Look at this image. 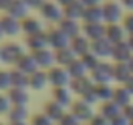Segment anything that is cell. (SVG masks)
I'll use <instances>...</instances> for the list:
<instances>
[{
    "label": "cell",
    "instance_id": "32",
    "mask_svg": "<svg viewBox=\"0 0 133 125\" xmlns=\"http://www.w3.org/2000/svg\"><path fill=\"white\" fill-rule=\"evenodd\" d=\"M11 80H12V87L29 89V74L18 71L17 68H13L11 71Z\"/></svg>",
    "mask_w": 133,
    "mask_h": 125
},
{
    "label": "cell",
    "instance_id": "33",
    "mask_svg": "<svg viewBox=\"0 0 133 125\" xmlns=\"http://www.w3.org/2000/svg\"><path fill=\"white\" fill-rule=\"evenodd\" d=\"M99 113L102 115V116H104L107 120H112V119H115L117 115H120L121 113V108L117 106V104H115L112 100H108V102H103L102 104H101V107H99Z\"/></svg>",
    "mask_w": 133,
    "mask_h": 125
},
{
    "label": "cell",
    "instance_id": "7",
    "mask_svg": "<svg viewBox=\"0 0 133 125\" xmlns=\"http://www.w3.org/2000/svg\"><path fill=\"white\" fill-rule=\"evenodd\" d=\"M47 39H48V47L54 51L69 47V42H71V39L57 26H52L47 30Z\"/></svg>",
    "mask_w": 133,
    "mask_h": 125
},
{
    "label": "cell",
    "instance_id": "9",
    "mask_svg": "<svg viewBox=\"0 0 133 125\" xmlns=\"http://www.w3.org/2000/svg\"><path fill=\"white\" fill-rule=\"evenodd\" d=\"M95 84L94 81L91 80V77L88 74V76H84V77H80V78H73L71 81V90L73 94H77L80 95L81 98H84L86 94H89L93 89H94Z\"/></svg>",
    "mask_w": 133,
    "mask_h": 125
},
{
    "label": "cell",
    "instance_id": "13",
    "mask_svg": "<svg viewBox=\"0 0 133 125\" xmlns=\"http://www.w3.org/2000/svg\"><path fill=\"white\" fill-rule=\"evenodd\" d=\"M127 37H128V34H127L124 26L121 25V22L120 24H108V25H106L104 38L107 40H110L112 44L127 40Z\"/></svg>",
    "mask_w": 133,
    "mask_h": 125
},
{
    "label": "cell",
    "instance_id": "30",
    "mask_svg": "<svg viewBox=\"0 0 133 125\" xmlns=\"http://www.w3.org/2000/svg\"><path fill=\"white\" fill-rule=\"evenodd\" d=\"M7 116L9 122H26V120L29 119L28 106H12Z\"/></svg>",
    "mask_w": 133,
    "mask_h": 125
},
{
    "label": "cell",
    "instance_id": "28",
    "mask_svg": "<svg viewBox=\"0 0 133 125\" xmlns=\"http://www.w3.org/2000/svg\"><path fill=\"white\" fill-rule=\"evenodd\" d=\"M97 22H103L102 5L85 7V12L82 16V24H97Z\"/></svg>",
    "mask_w": 133,
    "mask_h": 125
},
{
    "label": "cell",
    "instance_id": "14",
    "mask_svg": "<svg viewBox=\"0 0 133 125\" xmlns=\"http://www.w3.org/2000/svg\"><path fill=\"white\" fill-rule=\"evenodd\" d=\"M82 34L90 40H98L104 38L106 35V24L97 22V24H82Z\"/></svg>",
    "mask_w": 133,
    "mask_h": 125
},
{
    "label": "cell",
    "instance_id": "51",
    "mask_svg": "<svg viewBox=\"0 0 133 125\" xmlns=\"http://www.w3.org/2000/svg\"><path fill=\"white\" fill-rule=\"evenodd\" d=\"M128 65H129V69H130V72H132V74H133V56H132V59L128 61Z\"/></svg>",
    "mask_w": 133,
    "mask_h": 125
},
{
    "label": "cell",
    "instance_id": "39",
    "mask_svg": "<svg viewBox=\"0 0 133 125\" xmlns=\"http://www.w3.org/2000/svg\"><path fill=\"white\" fill-rule=\"evenodd\" d=\"M82 122L72 113V112H66L63 119L57 122V125H81Z\"/></svg>",
    "mask_w": 133,
    "mask_h": 125
},
{
    "label": "cell",
    "instance_id": "19",
    "mask_svg": "<svg viewBox=\"0 0 133 125\" xmlns=\"http://www.w3.org/2000/svg\"><path fill=\"white\" fill-rule=\"evenodd\" d=\"M43 24L39 18L37 17H33V16H28L26 18H24L21 21V31L29 37V35H33V34H37V33H41L43 31Z\"/></svg>",
    "mask_w": 133,
    "mask_h": 125
},
{
    "label": "cell",
    "instance_id": "5",
    "mask_svg": "<svg viewBox=\"0 0 133 125\" xmlns=\"http://www.w3.org/2000/svg\"><path fill=\"white\" fill-rule=\"evenodd\" d=\"M94 84H111L114 81V69L112 64L101 61L99 64L89 73Z\"/></svg>",
    "mask_w": 133,
    "mask_h": 125
},
{
    "label": "cell",
    "instance_id": "27",
    "mask_svg": "<svg viewBox=\"0 0 133 125\" xmlns=\"http://www.w3.org/2000/svg\"><path fill=\"white\" fill-rule=\"evenodd\" d=\"M52 99L55 102H57L59 104L64 106V107H68L73 103L72 100V90L69 86H65V87H56L52 89Z\"/></svg>",
    "mask_w": 133,
    "mask_h": 125
},
{
    "label": "cell",
    "instance_id": "46",
    "mask_svg": "<svg viewBox=\"0 0 133 125\" xmlns=\"http://www.w3.org/2000/svg\"><path fill=\"white\" fill-rule=\"evenodd\" d=\"M13 0H0V11H3V12H8L11 4H12Z\"/></svg>",
    "mask_w": 133,
    "mask_h": 125
},
{
    "label": "cell",
    "instance_id": "49",
    "mask_svg": "<svg viewBox=\"0 0 133 125\" xmlns=\"http://www.w3.org/2000/svg\"><path fill=\"white\" fill-rule=\"evenodd\" d=\"M55 2H56L59 5H61V7L64 8V7H66V5H69L71 3H73L75 0H55Z\"/></svg>",
    "mask_w": 133,
    "mask_h": 125
},
{
    "label": "cell",
    "instance_id": "25",
    "mask_svg": "<svg viewBox=\"0 0 133 125\" xmlns=\"http://www.w3.org/2000/svg\"><path fill=\"white\" fill-rule=\"evenodd\" d=\"M76 59H77V56L69 47L55 51V61H56V65H59V67L68 68Z\"/></svg>",
    "mask_w": 133,
    "mask_h": 125
},
{
    "label": "cell",
    "instance_id": "42",
    "mask_svg": "<svg viewBox=\"0 0 133 125\" xmlns=\"http://www.w3.org/2000/svg\"><path fill=\"white\" fill-rule=\"evenodd\" d=\"M110 125H129V120L123 113H120L110 121Z\"/></svg>",
    "mask_w": 133,
    "mask_h": 125
},
{
    "label": "cell",
    "instance_id": "44",
    "mask_svg": "<svg viewBox=\"0 0 133 125\" xmlns=\"http://www.w3.org/2000/svg\"><path fill=\"white\" fill-rule=\"evenodd\" d=\"M121 113L129 120V122L133 121V103L129 104V106H127V107H124V108L121 109Z\"/></svg>",
    "mask_w": 133,
    "mask_h": 125
},
{
    "label": "cell",
    "instance_id": "54",
    "mask_svg": "<svg viewBox=\"0 0 133 125\" xmlns=\"http://www.w3.org/2000/svg\"><path fill=\"white\" fill-rule=\"evenodd\" d=\"M0 125H7V124H4V122H0Z\"/></svg>",
    "mask_w": 133,
    "mask_h": 125
},
{
    "label": "cell",
    "instance_id": "52",
    "mask_svg": "<svg viewBox=\"0 0 133 125\" xmlns=\"http://www.w3.org/2000/svg\"><path fill=\"white\" fill-rule=\"evenodd\" d=\"M3 37H5L4 35V30H3V26H2V22H0V40L3 39Z\"/></svg>",
    "mask_w": 133,
    "mask_h": 125
},
{
    "label": "cell",
    "instance_id": "21",
    "mask_svg": "<svg viewBox=\"0 0 133 125\" xmlns=\"http://www.w3.org/2000/svg\"><path fill=\"white\" fill-rule=\"evenodd\" d=\"M7 95L12 106H28V103L30 102V94L28 93V89L12 87L7 91Z\"/></svg>",
    "mask_w": 133,
    "mask_h": 125
},
{
    "label": "cell",
    "instance_id": "18",
    "mask_svg": "<svg viewBox=\"0 0 133 125\" xmlns=\"http://www.w3.org/2000/svg\"><path fill=\"white\" fill-rule=\"evenodd\" d=\"M112 46L114 44L110 40H107L106 38H102V39H98V40H93L91 42V52L97 57H99L101 60L106 59V57H111Z\"/></svg>",
    "mask_w": 133,
    "mask_h": 125
},
{
    "label": "cell",
    "instance_id": "53",
    "mask_svg": "<svg viewBox=\"0 0 133 125\" xmlns=\"http://www.w3.org/2000/svg\"><path fill=\"white\" fill-rule=\"evenodd\" d=\"M8 125H30L28 122H9Z\"/></svg>",
    "mask_w": 133,
    "mask_h": 125
},
{
    "label": "cell",
    "instance_id": "31",
    "mask_svg": "<svg viewBox=\"0 0 133 125\" xmlns=\"http://www.w3.org/2000/svg\"><path fill=\"white\" fill-rule=\"evenodd\" d=\"M114 89L111 84H95L94 86V91L97 95L98 102H108L112 100V95H114Z\"/></svg>",
    "mask_w": 133,
    "mask_h": 125
},
{
    "label": "cell",
    "instance_id": "43",
    "mask_svg": "<svg viewBox=\"0 0 133 125\" xmlns=\"http://www.w3.org/2000/svg\"><path fill=\"white\" fill-rule=\"evenodd\" d=\"M24 2L26 3V5L30 9H38L39 11V8L44 4L46 0H24Z\"/></svg>",
    "mask_w": 133,
    "mask_h": 125
},
{
    "label": "cell",
    "instance_id": "47",
    "mask_svg": "<svg viewBox=\"0 0 133 125\" xmlns=\"http://www.w3.org/2000/svg\"><path fill=\"white\" fill-rule=\"evenodd\" d=\"M119 3L121 4L123 8L129 9V11L133 12V0H119Z\"/></svg>",
    "mask_w": 133,
    "mask_h": 125
},
{
    "label": "cell",
    "instance_id": "20",
    "mask_svg": "<svg viewBox=\"0 0 133 125\" xmlns=\"http://www.w3.org/2000/svg\"><path fill=\"white\" fill-rule=\"evenodd\" d=\"M48 85V77H47V71L38 69L34 73L29 76V89L34 91H41Z\"/></svg>",
    "mask_w": 133,
    "mask_h": 125
},
{
    "label": "cell",
    "instance_id": "22",
    "mask_svg": "<svg viewBox=\"0 0 133 125\" xmlns=\"http://www.w3.org/2000/svg\"><path fill=\"white\" fill-rule=\"evenodd\" d=\"M132 98L133 95L130 94V91L124 86V85H120L114 89V95H112V102L115 104H117L121 109L129 104H132Z\"/></svg>",
    "mask_w": 133,
    "mask_h": 125
},
{
    "label": "cell",
    "instance_id": "8",
    "mask_svg": "<svg viewBox=\"0 0 133 125\" xmlns=\"http://www.w3.org/2000/svg\"><path fill=\"white\" fill-rule=\"evenodd\" d=\"M37 64H38V68L39 69H43V71H48L50 68H52L54 65H56V61H55V51L51 50L50 47L47 48H43V50H39V51H35V52H31Z\"/></svg>",
    "mask_w": 133,
    "mask_h": 125
},
{
    "label": "cell",
    "instance_id": "2",
    "mask_svg": "<svg viewBox=\"0 0 133 125\" xmlns=\"http://www.w3.org/2000/svg\"><path fill=\"white\" fill-rule=\"evenodd\" d=\"M124 8L121 4L115 0H107L102 4L103 11V22L106 25L108 24H120L124 18Z\"/></svg>",
    "mask_w": 133,
    "mask_h": 125
},
{
    "label": "cell",
    "instance_id": "23",
    "mask_svg": "<svg viewBox=\"0 0 133 125\" xmlns=\"http://www.w3.org/2000/svg\"><path fill=\"white\" fill-rule=\"evenodd\" d=\"M54 122H59L61 119H63V116L66 113L65 112V107L64 106H61V104H59L57 102H55L54 99H51V100H48L46 104H44V111H43Z\"/></svg>",
    "mask_w": 133,
    "mask_h": 125
},
{
    "label": "cell",
    "instance_id": "16",
    "mask_svg": "<svg viewBox=\"0 0 133 125\" xmlns=\"http://www.w3.org/2000/svg\"><path fill=\"white\" fill-rule=\"evenodd\" d=\"M25 44H26V47L30 50V52H35V51L47 48V47H48L47 31L43 30V31H41V33H37V34H33V35L26 37Z\"/></svg>",
    "mask_w": 133,
    "mask_h": 125
},
{
    "label": "cell",
    "instance_id": "17",
    "mask_svg": "<svg viewBox=\"0 0 133 125\" xmlns=\"http://www.w3.org/2000/svg\"><path fill=\"white\" fill-rule=\"evenodd\" d=\"M15 68H17L18 71H21V72H24V73H26L29 76L31 73H34L35 71L39 69L38 68V64H37V61H35V59H34V56H33L31 52H25L21 56V59L17 61V64L15 65Z\"/></svg>",
    "mask_w": 133,
    "mask_h": 125
},
{
    "label": "cell",
    "instance_id": "45",
    "mask_svg": "<svg viewBox=\"0 0 133 125\" xmlns=\"http://www.w3.org/2000/svg\"><path fill=\"white\" fill-rule=\"evenodd\" d=\"M81 3L85 7H94V5H102L103 0H81Z\"/></svg>",
    "mask_w": 133,
    "mask_h": 125
},
{
    "label": "cell",
    "instance_id": "15",
    "mask_svg": "<svg viewBox=\"0 0 133 125\" xmlns=\"http://www.w3.org/2000/svg\"><path fill=\"white\" fill-rule=\"evenodd\" d=\"M0 22H2L5 37H16L21 33V21L12 17L8 13L0 17Z\"/></svg>",
    "mask_w": 133,
    "mask_h": 125
},
{
    "label": "cell",
    "instance_id": "12",
    "mask_svg": "<svg viewBox=\"0 0 133 125\" xmlns=\"http://www.w3.org/2000/svg\"><path fill=\"white\" fill-rule=\"evenodd\" d=\"M132 56H133V51L130 50L127 40L112 46L111 59L114 60V63H128L132 59Z\"/></svg>",
    "mask_w": 133,
    "mask_h": 125
},
{
    "label": "cell",
    "instance_id": "11",
    "mask_svg": "<svg viewBox=\"0 0 133 125\" xmlns=\"http://www.w3.org/2000/svg\"><path fill=\"white\" fill-rule=\"evenodd\" d=\"M69 48L75 52L77 57H82L86 53L91 52V42L81 33L80 35L75 37L69 42Z\"/></svg>",
    "mask_w": 133,
    "mask_h": 125
},
{
    "label": "cell",
    "instance_id": "26",
    "mask_svg": "<svg viewBox=\"0 0 133 125\" xmlns=\"http://www.w3.org/2000/svg\"><path fill=\"white\" fill-rule=\"evenodd\" d=\"M63 12H64V17L77 20V21H82V16H84V12H85V5L81 3V0H75V2L71 3L69 5L64 7Z\"/></svg>",
    "mask_w": 133,
    "mask_h": 125
},
{
    "label": "cell",
    "instance_id": "50",
    "mask_svg": "<svg viewBox=\"0 0 133 125\" xmlns=\"http://www.w3.org/2000/svg\"><path fill=\"white\" fill-rule=\"evenodd\" d=\"M127 43L129 44L130 50L133 51V34H130V35H128V37H127Z\"/></svg>",
    "mask_w": 133,
    "mask_h": 125
},
{
    "label": "cell",
    "instance_id": "3",
    "mask_svg": "<svg viewBox=\"0 0 133 125\" xmlns=\"http://www.w3.org/2000/svg\"><path fill=\"white\" fill-rule=\"evenodd\" d=\"M47 77H48V85H51L52 89L69 86L72 81L66 68L59 65H54L52 68H50L47 71Z\"/></svg>",
    "mask_w": 133,
    "mask_h": 125
},
{
    "label": "cell",
    "instance_id": "36",
    "mask_svg": "<svg viewBox=\"0 0 133 125\" xmlns=\"http://www.w3.org/2000/svg\"><path fill=\"white\" fill-rule=\"evenodd\" d=\"M78 59H81L82 60V63H84V65L86 67V69L89 71V73L99 64V63L102 61L99 57H97L93 52H89V53H86L85 56H82V57H78Z\"/></svg>",
    "mask_w": 133,
    "mask_h": 125
},
{
    "label": "cell",
    "instance_id": "34",
    "mask_svg": "<svg viewBox=\"0 0 133 125\" xmlns=\"http://www.w3.org/2000/svg\"><path fill=\"white\" fill-rule=\"evenodd\" d=\"M66 71H68L71 78H80V77H84V76H88L89 74V71L86 69V67L84 65V63L81 59H76L72 64L66 68Z\"/></svg>",
    "mask_w": 133,
    "mask_h": 125
},
{
    "label": "cell",
    "instance_id": "37",
    "mask_svg": "<svg viewBox=\"0 0 133 125\" xmlns=\"http://www.w3.org/2000/svg\"><path fill=\"white\" fill-rule=\"evenodd\" d=\"M30 125H55V122L44 113H35L30 119Z\"/></svg>",
    "mask_w": 133,
    "mask_h": 125
},
{
    "label": "cell",
    "instance_id": "10",
    "mask_svg": "<svg viewBox=\"0 0 133 125\" xmlns=\"http://www.w3.org/2000/svg\"><path fill=\"white\" fill-rule=\"evenodd\" d=\"M56 26L68 37L69 39L80 35L82 33V24L77 20H72V18H68V17H63L57 24Z\"/></svg>",
    "mask_w": 133,
    "mask_h": 125
},
{
    "label": "cell",
    "instance_id": "48",
    "mask_svg": "<svg viewBox=\"0 0 133 125\" xmlns=\"http://www.w3.org/2000/svg\"><path fill=\"white\" fill-rule=\"evenodd\" d=\"M124 86H125V87L130 91V94L133 95V76H132V77H130V78H129L125 84H124Z\"/></svg>",
    "mask_w": 133,
    "mask_h": 125
},
{
    "label": "cell",
    "instance_id": "40",
    "mask_svg": "<svg viewBox=\"0 0 133 125\" xmlns=\"http://www.w3.org/2000/svg\"><path fill=\"white\" fill-rule=\"evenodd\" d=\"M121 25L124 26V29H125L128 35L133 34V12H130V13L124 16V18L121 21Z\"/></svg>",
    "mask_w": 133,
    "mask_h": 125
},
{
    "label": "cell",
    "instance_id": "1",
    "mask_svg": "<svg viewBox=\"0 0 133 125\" xmlns=\"http://www.w3.org/2000/svg\"><path fill=\"white\" fill-rule=\"evenodd\" d=\"M24 53L25 48L17 42H7L0 46V61L7 65H16Z\"/></svg>",
    "mask_w": 133,
    "mask_h": 125
},
{
    "label": "cell",
    "instance_id": "4",
    "mask_svg": "<svg viewBox=\"0 0 133 125\" xmlns=\"http://www.w3.org/2000/svg\"><path fill=\"white\" fill-rule=\"evenodd\" d=\"M39 15L44 21L55 24H57L64 17L63 7L59 5L55 0H46L44 4L39 8Z\"/></svg>",
    "mask_w": 133,
    "mask_h": 125
},
{
    "label": "cell",
    "instance_id": "56",
    "mask_svg": "<svg viewBox=\"0 0 133 125\" xmlns=\"http://www.w3.org/2000/svg\"><path fill=\"white\" fill-rule=\"evenodd\" d=\"M81 125H82V124H81ZM88 125H89V124H88Z\"/></svg>",
    "mask_w": 133,
    "mask_h": 125
},
{
    "label": "cell",
    "instance_id": "38",
    "mask_svg": "<svg viewBox=\"0 0 133 125\" xmlns=\"http://www.w3.org/2000/svg\"><path fill=\"white\" fill-rule=\"evenodd\" d=\"M12 108V103L7 94L0 93V115H8Z\"/></svg>",
    "mask_w": 133,
    "mask_h": 125
},
{
    "label": "cell",
    "instance_id": "24",
    "mask_svg": "<svg viewBox=\"0 0 133 125\" xmlns=\"http://www.w3.org/2000/svg\"><path fill=\"white\" fill-rule=\"evenodd\" d=\"M112 69H114V81L121 85H124L133 76L128 63H114Z\"/></svg>",
    "mask_w": 133,
    "mask_h": 125
},
{
    "label": "cell",
    "instance_id": "55",
    "mask_svg": "<svg viewBox=\"0 0 133 125\" xmlns=\"http://www.w3.org/2000/svg\"><path fill=\"white\" fill-rule=\"evenodd\" d=\"M129 125H133V121H130V122H129Z\"/></svg>",
    "mask_w": 133,
    "mask_h": 125
},
{
    "label": "cell",
    "instance_id": "29",
    "mask_svg": "<svg viewBox=\"0 0 133 125\" xmlns=\"http://www.w3.org/2000/svg\"><path fill=\"white\" fill-rule=\"evenodd\" d=\"M29 11H30V8L26 5L24 0H13L7 13L11 15L12 17L22 21L24 18H26L29 16Z\"/></svg>",
    "mask_w": 133,
    "mask_h": 125
},
{
    "label": "cell",
    "instance_id": "6",
    "mask_svg": "<svg viewBox=\"0 0 133 125\" xmlns=\"http://www.w3.org/2000/svg\"><path fill=\"white\" fill-rule=\"evenodd\" d=\"M71 112L81 121H90L93 119V116L95 115L94 113V108H93V104L88 103L86 100H84L82 98L75 100L72 104H71Z\"/></svg>",
    "mask_w": 133,
    "mask_h": 125
},
{
    "label": "cell",
    "instance_id": "41",
    "mask_svg": "<svg viewBox=\"0 0 133 125\" xmlns=\"http://www.w3.org/2000/svg\"><path fill=\"white\" fill-rule=\"evenodd\" d=\"M89 125H110V120H107L101 113H95L93 119L89 121Z\"/></svg>",
    "mask_w": 133,
    "mask_h": 125
},
{
    "label": "cell",
    "instance_id": "35",
    "mask_svg": "<svg viewBox=\"0 0 133 125\" xmlns=\"http://www.w3.org/2000/svg\"><path fill=\"white\" fill-rule=\"evenodd\" d=\"M9 89H12L11 71L0 69V93H7Z\"/></svg>",
    "mask_w": 133,
    "mask_h": 125
}]
</instances>
